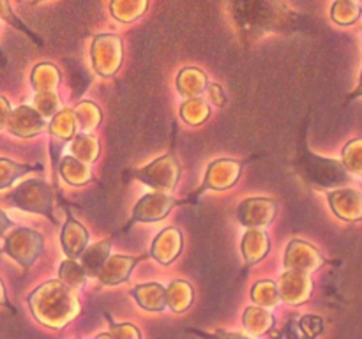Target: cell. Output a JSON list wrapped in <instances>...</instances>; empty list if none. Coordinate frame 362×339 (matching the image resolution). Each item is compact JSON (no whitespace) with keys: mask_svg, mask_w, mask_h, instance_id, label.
Returning <instances> with one entry per match:
<instances>
[{"mask_svg":"<svg viewBox=\"0 0 362 339\" xmlns=\"http://www.w3.org/2000/svg\"><path fill=\"white\" fill-rule=\"evenodd\" d=\"M343 166L349 172L362 175V140H352L343 148Z\"/></svg>","mask_w":362,"mask_h":339,"instance_id":"obj_3","label":"cell"},{"mask_svg":"<svg viewBox=\"0 0 362 339\" xmlns=\"http://www.w3.org/2000/svg\"><path fill=\"white\" fill-rule=\"evenodd\" d=\"M362 11L356 0H336L331 16L338 25H354L361 18Z\"/></svg>","mask_w":362,"mask_h":339,"instance_id":"obj_2","label":"cell"},{"mask_svg":"<svg viewBox=\"0 0 362 339\" xmlns=\"http://www.w3.org/2000/svg\"><path fill=\"white\" fill-rule=\"evenodd\" d=\"M356 2H359V0H356Z\"/></svg>","mask_w":362,"mask_h":339,"instance_id":"obj_5","label":"cell"},{"mask_svg":"<svg viewBox=\"0 0 362 339\" xmlns=\"http://www.w3.org/2000/svg\"><path fill=\"white\" fill-rule=\"evenodd\" d=\"M357 97H362V73H361V80H359V85H357L356 90L352 92V94L349 95V101H354V99Z\"/></svg>","mask_w":362,"mask_h":339,"instance_id":"obj_4","label":"cell"},{"mask_svg":"<svg viewBox=\"0 0 362 339\" xmlns=\"http://www.w3.org/2000/svg\"><path fill=\"white\" fill-rule=\"evenodd\" d=\"M329 203L339 219L349 222L362 221V193L352 187L329 194Z\"/></svg>","mask_w":362,"mask_h":339,"instance_id":"obj_1","label":"cell"}]
</instances>
